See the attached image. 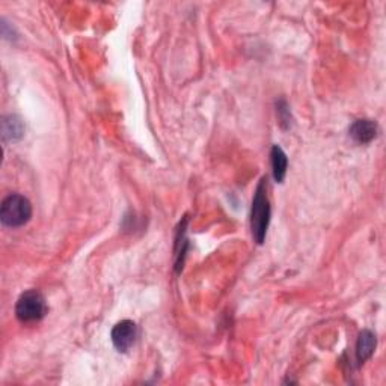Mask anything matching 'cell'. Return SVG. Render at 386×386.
Returning a JSON list of instances; mask_svg holds the SVG:
<instances>
[{"mask_svg": "<svg viewBox=\"0 0 386 386\" xmlns=\"http://www.w3.org/2000/svg\"><path fill=\"white\" fill-rule=\"evenodd\" d=\"M47 314L46 299L41 293L30 290L25 294H21L15 305V316L21 323H35Z\"/></svg>", "mask_w": 386, "mask_h": 386, "instance_id": "3", "label": "cell"}, {"mask_svg": "<svg viewBox=\"0 0 386 386\" xmlns=\"http://www.w3.org/2000/svg\"><path fill=\"white\" fill-rule=\"evenodd\" d=\"M376 335L371 330H362L356 342V359L359 363L368 361L376 350Z\"/></svg>", "mask_w": 386, "mask_h": 386, "instance_id": "6", "label": "cell"}, {"mask_svg": "<svg viewBox=\"0 0 386 386\" xmlns=\"http://www.w3.org/2000/svg\"><path fill=\"white\" fill-rule=\"evenodd\" d=\"M270 160H272V170H273V178L276 183H282L285 175H287V168H288V158L285 153L282 151L281 147L273 145L272 153H270Z\"/></svg>", "mask_w": 386, "mask_h": 386, "instance_id": "8", "label": "cell"}, {"mask_svg": "<svg viewBox=\"0 0 386 386\" xmlns=\"http://www.w3.org/2000/svg\"><path fill=\"white\" fill-rule=\"evenodd\" d=\"M32 218L30 201L18 193H13L4 199L0 207V220L9 228H18L26 225Z\"/></svg>", "mask_w": 386, "mask_h": 386, "instance_id": "2", "label": "cell"}, {"mask_svg": "<svg viewBox=\"0 0 386 386\" xmlns=\"http://www.w3.org/2000/svg\"><path fill=\"white\" fill-rule=\"evenodd\" d=\"M2 135L5 141H18V139L25 135V125L21 120L15 115L5 116L2 121Z\"/></svg>", "mask_w": 386, "mask_h": 386, "instance_id": "7", "label": "cell"}, {"mask_svg": "<svg viewBox=\"0 0 386 386\" xmlns=\"http://www.w3.org/2000/svg\"><path fill=\"white\" fill-rule=\"evenodd\" d=\"M379 132L378 124L371 120H358L350 127V137L359 145H367L376 139Z\"/></svg>", "mask_w": 386, "mask_h": 386, "instance_id": "5", "label": "cell"}, {"mask_svg": "<svg viewBox=\"0 0 386 386\" xmlns=\"http://www.w3.org/2000/svg\"><path fill=\"white\" fill-rule=\"evenodd\" d=\"M270 202L267 197V180L263 178L259 187L255 190V197L252 201V211H251V228L254 240L261 244L266 239L267 230L270 223Z\"/></svg>", "mask_w": 386, "mask_h": 386, "instance_id": "1", "label": "cell"}, {"mask_svg": "<svg viewBox=\"0 0 386 386\" xmlns=\"http://www.w3.org/2000/svg\"><path fill=\"white\" fill-rule=\"evenodd\" d=\"M137 338V326L132 320H123L112 329V342L118 351L130 350Z\"/></svg>", "mask_w": 386, "mask_h": 386, "instance_id": "4", "label": "cell"}]
</instances>
